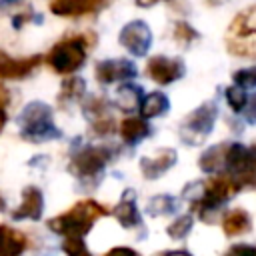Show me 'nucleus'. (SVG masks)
<instances>
[{
	"instance_id": "nucleus-38",
	"label": "nucleus",
	"mask_w": 256,
	"mask_h": 256,
	"mask_svg": "<svg viewBox=\"0 0 256 256\" xmlns=\"http://www.w3.org/2000/svg\"><path fill=\"white\" fill-rule=\"evenodd\" d=\"M250 148H252V152H254V154H256V144H254V146H250Z\"/></svg>"
},
{
	"instance_id": "nucleus-21",
	"label": "nucleus",
	"mask_w": 256,
	"mask_h": 256,
	"mask_svg": "<svg viewBox=\"0 0 256 256\" xmlns=\"http://www.w3.org/2000/svg\"><path fill=\"white\" fill-rule=\"evenodd\" d=\"M168 108H170V102L162 92H150L142 100L140 114H142V118H156V116L166 114Z\"/></svg>"
},
{
	"instance_id": "nucleus-6",
	"label": "nucleus",
	"mask_w": 256,
	"mask_h": 256,
	"mask_svg": "<svg viewBox=\"0 0 256 256\" xmlns=\"http://www.w3.org/2000/svg\"><path fill=\"white\" fill-rule=\"evenodd\" d=\"M224 168L228 174H232L240 186H256V154L252 148L240 144V142H228L226 156H224Z\"/></svg>"
},
{
	"instance_id": "nucleus-3",
	"label": "nucleus",
	"mask_w": 256,
	"mask_h": 256,
	"mask_svg": "<svg viewBox=\"0 0 256 256\" xmlns=\"http://www.w3.org/2000/svg\"><path fill=\"white\" fill-rule=\"evenodd\" d=\"M18 124L22 130V138L32 142H42L60 136V130L52 122V110L44 102L28 104L18 116Z\"/></svg>"
},
{
	"instance_id": "nucleus-9",
	"label": "nucleus",
	"mask_w": 256,
	"mask_h": 256,
	"mask_svg": "<svg viewBox=\"0 0 256 256\" xmlns=\"http://www.w3.org/2000/svg\"><path fill=\"white\" fill-rule=\"evenodd\" d=\"M146 74L156 84H172L174 80L184 76V64L180 58H168V56H152L146 64Z\"/></svg>"
},
{
	"instance_id": "nucleus-35",
	"label": "nucleus",
	"mask_w": 256,
	"mask_h": 256,
	"mask_svg": "<svg viewBox=\"0 0 256 256\" xmlns=\"http://www.w3.org/2000/svg\"><path fill=\"white\" fill-rule=\"evenodd\" d=\"M164 256H192V254L186 250H172V252H166Z\"/></svg>"
},
{
	"instance_id": "nucleus-1",
	"label": "nucleus",
	"mask_w": 256,
	"mask_h": 256,
	"mask_svg": "<svg viewBox=\"0 0 256 256\" xmlns=\"http://www.w3.org/2000/svg\"><path fill=\"white\" fill-rule=\"evenodd\" d=\"M110 214V210L106 206H102L100 202L96 200H82L78 204H74L68 212L60 214V216H54L50 222H48V228L56 234H60L62 238L66 236H76V238H82L86 232H90L92 224Z\"/></svg>"
},
{
	"instance_id": "nucleus-11",
	"label": "nucleus",
	"mask_w": 256,
	"mask_h": 256,
	"mask_svg": "<svg viewBox=\"0 0 256 256\" xmlns=\"http://www.w3.org/2000/svg\"><path fill=\"white\" fill-rule=\"evenodd\" d=\"M174 164H176V150H172V148H160L152 156H142L140 170H142L144 178L154 180V178L162 176L166 170H170Z\"/></svg>"
},
{
	"instance_id": "nucleus-10",
	"label": "nucleus",
	"mask_w": 256,
	"mask_h": 256,
	"mask_svg": "<svg viewBox=\"0 0 256 256\" xmlns=\"http://www.w3.org/2000/svg\"><path fill=\"white\" fill-rule=\"evenodd\" d=\"M94 76L100 84H112L120 80H132L136 76V66L130 60L116 58V60H102L94 68Z\"/></svg>"
},
{
	"instance_id": "nucleus-22",
	"label": "nucleus",
	"mask_w": 256,
	"mask_h": 256,
	"mask_svg": "<svg viewBox=\"0 0 256 256\" xmlns=\"http://www.w3.org/2000/svg\"><path fill=\"white\" fill-rule=\"evenodd\" d=\"M110 102L106 98H100V96H92L84 102V116L94 124V122H100V120H106V118H112L110 114Z\"/></svg>"
},
{
	"instance_id": "nucleus-2",
	"label": "nucleus",
	"mask_w": 256,
	"mask_h": 256,
	"mask_svg": "<svg viewBox=\"0 0 256 256\" xmlns=\"http://www.w3.org/2000/svg\"><path fill=\"white\" fill-rule=\"evenodd\" d=\"M226 48L238 58L256 60V6L234 16L226 32Z\"/></svg>"
},
{
	"instance_id": "nucleus-25",
	"label": "nucleus",
	"mask_w": 256,
	"mask_h": 256,
	"mask_svg": "<svg viewBox=\"0 0 256 256\" xmlns=\"http://www.w3.org/2000/svg\"><path fill=\"white\" fill-rule=\"evenodd\" d=\"M190 230H192V216H190V214L178 216V218L166 228L168 236L174 238V240H182V238H186V236L190 234Z\"/></svg>"
},
{
	"instance_id": "nucleus-15",
	"label": "nucleus",
	"mask_w": 256,
	"mask_h": 256,
	"mask_svg": "<svg viewBox=\"0 0 256 256\" xmlns=\"http://www.w3.org/2000/svg\"><path fill=\"white\" fill-rule=\"evenodd\" d=\"M112 214L124 228H134L142 222L140 212L136 208V196L132 190H124V194H122L120 202L116 204V208L112 210Z\"/></svg>"
},
{
	"instance_id": "nucleus-7",
	"label": "nucleus",
	"mask_w": 256,
	"mask_h": 256,
	"mask_svg": "<svg viewBox=\"0 0 256 256\" xmlns=\"http://www.w3.org/2000/svg\"><path fill=\"white\" fill-rule=\"evenodd\" d=\"M110 158H112V150L110 148H106V146H90V148L80 150L72 158L68 170L78 178H90V176L100 174Z\"/></svg>"
},
{
	"instance_id": "nucleus-23",
	"label": "nucleus",
	"mask_w": 256,
	"mask_h": 256,
	"mask_svg": "<svg viewBox=\"0 0 256 256\" xmlns=\"http://www.w3.org/2000/svg\"><path fill=\"white\" fill-rule=\"evenodd\" d=\"M84 88H86V84H84V80L82 78H76V76H72V78H66L64 82H62V88H60V96H58V100L60 102H74V100H80V96L84 94Z\"/></svg>"
},
{
	"instance_id": "nucleus-31",
	"label": "nucleus",
	"mask_w": 256,
	"mask_h": 256,
	"mask_svg": "<svg viewBox=\"0 0 256 256\" xmlns=\"http://www.w3.org/2000/svg\"><path fill=\"white\" fill-rule=\"evenodd\" d=\"M106 256H140V254L136 250H132V248L118 246V248H112L110 252H106Z\"/></svg>"
},
{
	"instance_id": "nucleus-17",
	"label": "nucleus",
	"mask_w": 256,
	"mask_h": 256,
	"mask_svg": "<svg viewBox=\"0 0 256 256\" xmlns=\"http://www.w3.org/2000/svg\"><path fill=\"white\" fill-rule=\"evenodd\" d=\"M26 248V236L10 226H0V256H20Z\"/></svg>"
},
{
	"instance_id": "nucleus-16",
	"label": "nucleus",
	"mask_w": 256,
	"mask_h": 256,
	"mask_svg": "<svg viewBox=\"0 0 256 256\" xmlns=\"http://www.w3.org/2000/svg\"><path fill=\"white\" fill-rule=\"evenodd\" d=\"M222 230L228 238H234V236H242L246 232L252 230V218L246 210L242 208H234L230 212L224 214L222 218Z\"/></svg>"
},
{
	"instance_id": "nucleus-32",
	"label": "nucleus",
	"mask_w": 256,
	"mask_h": 256,
	"mask_svg": "<svg viewBox=\"0 0 256 256\" xmlns=\"http://www.w3.org/2000/svg\"><path fill=\"white\" fill-rule=\"evenodd\" d=\"M244 112H246V120L248 122H256V96L250 98V102H248Z\"/></svg>"
},
{
	"instance_id": "nucleus-24",
	"label": "nucleus",
	"mask_w": 256,
	"mask_h": 256,
	"mask_svg": "<svg viewBox=\"0 0 256 256\" xmlns=\"http://www.w3.org/2000/svg\"><path fill=\"white\" fill-rule=\"evenodd\" d=\"M226 102H228V106L236 112V114H240V112H244L246 110V106H248V102H250V98H248V94H246V90L244 88H240V86H230V88H226Z\"/></svg>"
},
{
	"instance_id": "nucleus-33",
	"label": "nucleus",
	"mask_w": 256,
	"mask_h": 256,
	"mask_svg": "<svg viewBox=\"0 0 256 256\" xmlns=\"http://www.w3.org/2000/svg\"><path fill=\"white\" fill-rule=\"evenodd\" d=\"M158 2H162V0H136V4H138L140 8H148V6H154V4H158Z\"/></svg>"
},
{
	"instance_id": "nucleus-28",
	"label": "nucleus",
	"mask_w": 256,
	"mask_h": 256,
	"mask_svg": "<svg viewBox=\"0 0 256 256\" xmlns=\"http://www.w3.org/2000/svg\"><path fill=\"white\" fill-rule=\"evenodd\" d=\"M196 38H198V32H196L190 24H186V22H176V26H174V40H176L180 46H190Z\"/></svg>"
},
{
	"instance_id": "nucleus-37",
	"label": "nucleus",
	"mask_w": 256,
	"mask_h": 256,
	"mask_svg": "<svg viewBox=\"0 0 256 256\" xmlns=\"http://www.w3.org/2000/svg\"><path fill=\"white\" fill-rule=\"evenodd\" d=\"M2 210H4V200L0 198V212H2Z\"/></svg>"
},
{
	"instance_id": "nucleus-34",
	"label": "nucleus",
	"mask_w": 256,
	"mask_h": 256,
	"mask_svg": "<svg viewBox=\"0 0 256 256\" xmlns=\"http://www.w3.org/2000/svg\"><path fill=\"white\" fill-rule=\"evenodd\" d=\"M6 104H2L0 102V132H2V128H4V124H6Z\"/></svg>"
},
{
	"instance_id": "nucleus-20",
	"label": "nucleus",
	"mask_w": 256,
	"mask_h": 256,
	"mask_svg": "<svg viewBox=\"0 0 256 256\" xmlns=\"http://www.w3.org/2000/svg\"><path fill=\"white\" fill-rule=\"evenodd\" d=\"M226 146H228V142H224V144H218V146H212V148H208V150H206V152L200 156V160H198V166H200V170H202V172H206V174H214V172H220V170L224 168Z\"/></svg>"
},
{
	"instance_id": "nucleus-5",
	"label": "nucleus",
	"mask_w": 256,
	"mask_h": 256,
	"mask_svg": "<svg viewBox=\"0 0 256 256\" xmlns=\"http://www.w3.org/2000/svg\"><path fill=\"white\" fill-rule=\"evenodd\" d=\"M216 116H218V108H216L214 102L200 104L196 110H192L182 120V124H180V138L186 144H190V146L202 144L208 138V134L212 132Z\"/></svg>"
},
{
	"instance_id": "nucleus-8",
	"label": "nucleus",
	"mask_w": 256,
	"mask_h": 256,
	"mask_svg": "<svg viewBox=\"0 0 256 256\" xmlns=\"http://www.w3.org/2000/svg\"><path fill=\"white\" fill-rule=\"evenodd\" d=\"M120 44L134 56H144L152 44V32L150 28L146 26V22L142 20H134V22H128L122 30H120V36H118Z\"/></svg>"
},
{
	"instance_id": "nucleus-13",
	"label": "nucleus",
	"mask_w": 256,
	"mask_h": 256,
	"mask_svg": "<svg viewBox=\"0 0 256 256\" xmlns=\"http://www.w3.org/2000/svg\"><path fill=\"white\" fill-rule=\"evenodd\" d=\"M42 212H44V196H42V192L36 186H28V188H24L22 202L14 210L12 218L14 220H24V218L38 220L42 216Z\"/></svg>"
},
{
	"instance_id": "nucleus-26",
	"label": "nucleus",
	"mask_w": 256,
	"mask_h": 256,
	"mask_svg": "<svg viewBox=\"0 0 256 256\" xmlns=\"http://www.w3.org/2000/svg\"><path fill=\"white\" fill-rule=\"evenodd\" d=\"M174 208H176V200L172 196H156L148 204V212L152 216H162V214L174 212Z\"/></svg>"
},
{
	"instance_id": "nucleus-36",
	"label": "nucleus",
	"mask_w": 256,
	"mask_h": 256,
	"mask_svg": "<svg viewBox=\"0 0 256 256\" xmlns=\"http://www.w3.org/2000/svg\"><path fill=\"white\" fill-rule=\"evenodd\" d=\"M206 2H208L210 6H218V4H222L224 0H206Z\"/></svg>"
},
{
	"instance_id": "nucleus-19",
	"label": "nucleus",
	"mask_w": 256,
	"mask_h": 256,
	"mask_svg": "<svg viewBox=\"0 0 256 256\" xmlns=\"http://www.w3.org/2000/svg\"><path fill=\"white\" fill-rule=\"evenodd\" d=\"M150 134V126L146 122V118H126L120 124V136L126 144H136L142 138H146Z\"/></svg>"
},
{
	"instance_id": "nucleus-12",
	"label": "nucleus",
	"mask_w": 256,
	"mask_h": 256,
	"mask_svg": "<svg viewBox=\"0 0 256 256\" xmlns=\"http://www.w3.org/2000/svg\"><path fill=\"white\" fill-rule=\"evenodd\" d=\"M40 62H42L40 56L12 58V56L0 52V78H6V80H12V78H24V76H28Z\"/></svg>"
},
{
	"instance_id": "nucleus-18",
	"label": "nucleus",
	"mask_w": 256,
	"mask_h": 256,
	"mask_svg": "<svg viewBox=\"0 0 256 256\" xmlns=\"http://www.w3.org/2000/svg\"><path fill=\"white\" fill-rule=\"evenodd\" d=\"M142 100H144L142 88L136 86V84H130V82L122 84V86L116 90V96H114L116 106H118L120 110H124V112H134L136 108L142 106Z\"/></svg>"
},
{
	"instance_id": "nucleus-14",
	"label": "nucleus",
	"mask_w": 256,
	"mask_h": 256,
	"mask_svg": "<svg viewBox=\"0 0 256 256\" xmlns=\"http://www.w3.org/2000/svg\"><path fill=\"white\" fill-rule=\"evenodd\" d=\"M104 4V0H52L50 10L56 16H66V18H76L90 14L98 10Z\"/></svg>"
},
{
	"instance_id": "nucleus-30",
	"label": "nucleus",
	"mask_w": 256,
	"mask_h": 256,
	"mask_svg": "<svg viewBox=\"0 0 256 256\" xmlns=\"http://www.w3.org/2000/svg\"><path fill=\"white\" fill-rule=\"evenodd\" d=\"M222 256H256V246H252V244H232Z\"/></svg>"
},
{
	"instance_id": "nucleus-27",
	"label": "nucleus",
	"mask_w": 256,
	"mask_h": 256,
	"mask_svg": "<svg viewBox=\"0 0 256 256\" xmlns=\"http://www.w3.org/2000/svg\"><path fill=\"white\" fill-rule=\"evenodd\" d=\"M62 250H64L66 256H92L90 250L86 248L84 240L76 238V236H66L62 240Z\"/></svg>"
},
{
	"instance_id": "nucleus-29",
	"label": "nucleus",
	"mask_w": 256,
	"mask_h": 256,
	"mask_svg": "<svg viewBox=\"0 0 256 256\" xmlns=\"http://www.w3.org/2000/svg\"><path fill=\"white\" fill-rule=\"evenodd\" d=\"M234 84L240 86V88H256V66H250V68H240L234 72L232 76Z\"/></svg>"
},
{
	"instance_id": "nucleus-4",
	"label": "nucleus",
	"mask_w": 256,
	"mask_h": 256,
	"mask_svg": "<svg viewBox=\"0 0 256 256\" xmlns=\"http://www.w3.org/2000/svg\"><path fill=\"white\" fill-rule=\"evenodd\" d=\"M88 44L90 40H86L84 36H72V38L60 40L48 52L46 62L58 74H72L84 64Z\"/></svg>"
}]
</instances>
